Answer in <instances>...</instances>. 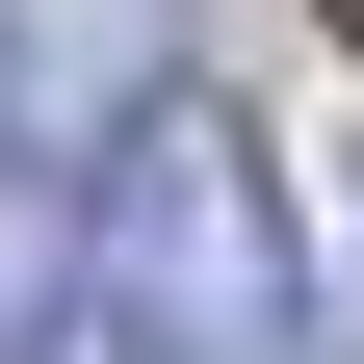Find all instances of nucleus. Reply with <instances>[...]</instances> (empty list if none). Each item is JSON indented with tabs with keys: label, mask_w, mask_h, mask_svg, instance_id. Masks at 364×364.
Returning <instances> with one entry per match:
<instances>
[{
	"label": "nucleus",
	"mask_w": 364,
	"mask_h": 364,
	"mask_svg": "<svg viewBox=\"0 0 364 364\" xmlns=\"http://www.w3.org/2000/svg\"><path fill=\"white\" fill-rule=\"evenodd\" d=\"M78 287H105V364H312L287 182H260L235 105H182V78L78 156Z\"/></svg>",
	"instance_id": "1"
},
{
	"label": "nucleus",
	"mask_w": 364,
	"mask_h": 364,
	"mask_svg": "<svg viewBox=\"0 0 364 364\" xmlns=\"http://www.w3.org/2000/svg\"><path fill=\"white\" fill-rule=\"evenodd\" d=\"M182 78V0H0V182H78Z\"/></svg>",
	"instance_id": "2"
},
{
	"label": "nucleus",
	"mask_w": 364,
	"mask_h": 364,
	"mask_svg": "<svg viewBox=\"0 0 364 364\" xmlns=\"http://www.w3.org/2000/svg\"><path fill=\"white\" fill-rule=\"evenodd\" d=\"M78 312V182H0V364Z\"/></svg>",
	"instance_id": "3"
},
{
	"label": "nucleus",
	"mask_w": 364,
	"mask_h": 364,
	"mask_svg": "<svg viewBox=\"0 0 364 364\" xmlns=\"http://www.w3.org/2000/svg\"><path fill=\"white\" fill-rule=\"evenodd\" d=\"M338 26H364V0H338Z\"/></svg>",
	"instance_id": "4"
}]
</instances>
